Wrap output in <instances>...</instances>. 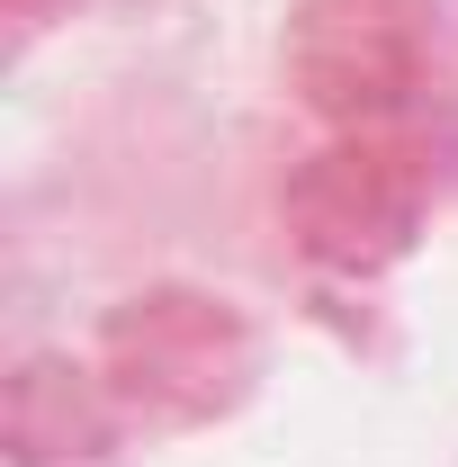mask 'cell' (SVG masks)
<instances>
[{"label":"cell","mask_w":458,"mask_h":467,"mask_svg":"<svg viewBox=\"0 0 458 467\" xmlns=\"http://www.w3.org/2000/svg\"><path fill=\"white\" fill-rule=\"evenodd\" d=\"M90 359L135 431H216L261 396L270 333L207 279H144L90 324Z\"/></svg>","instance_id":"1"},{"label":"cell","mask_w":458,"mask_h":467,"mask_svg":"<svg viewBox=\"0 0 458 467\" xmlns=\"http://www.w3.org/2000/svg\"><path fill=\"white\" fill-rule=\"evenodd\" d=\"M279 225L306 270L369 288L404 270L432 234V162L396 126H359V135H324L315 153H297L279 180Z\"/></svg>","instance_id":"2"},{"label":"cell","mask_w":458,"mask_h":467,"mask_svg":"<svg viewBox=\"0 0 458 467\" xmlns=\"http://www.w3.org/2000/svg\"><path fill=\"white\" fill-rule=\"evenodd\" d=\"M432 72V0H287L279 81L324 135L404 126Z\"/></svg>","instance_id":"3"},{"label":"cell","mask_w":458,"mask_h":467,"mask_svg":"<svg viewBox=\"0 0 458 467\" xmlns=\"http://www.w3.org/2000/svg\"><path fill=\"white\" fill-rule=\"evenodd\" d=\"M0 441L9 467H126L135 459V422L109 396L99 359L81 350H27L9 368V396H0Z\"/></svg>","instance_id":"4"},{"label":"cell","mask_w":458,"mask_h":467,"mask_svg":"<svg viewBox=\"0 0 458 467\" xmlns=\"http://www.w3.org/2000/svg\"><path fill=\"white\" fill-rule=\"evenodd\" d=\"M46 9H63V0H9V18H18V27H36Z\"/></svg>","instance_id":"5"}]
</instances>
